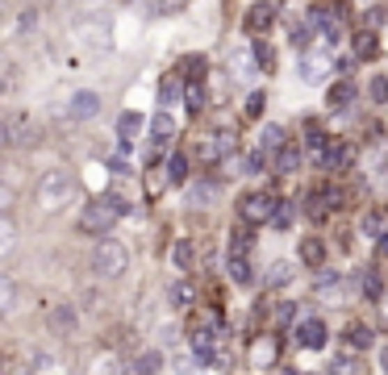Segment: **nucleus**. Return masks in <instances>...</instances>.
<instances>
[{
    "instance_id": "nucleus-17",
    "label": "nucleus",
    "mask_w": 388,
    "mask_h": 375,
    "mask_svg": "<svg viewBox=\"0 0 388 375\" xmlns=\"http://www.w3.org/2000/svg\"><path fill=\"white\" fill-rule=\"evenodd\" d=\"M276 167H280V171H297V167H301V146H297V142L280 146V154H276Z\"/></svg>"
},
{
    "instance_id": "nucleus-24",
    "label": "nucleus",
    "mask_w": 388,
    "mask_h": 375,
    "mask_svg": "<svg viewBox=\"0 0 388 375\" xmlns=\"http://www.w3.org/2000/svg\"><path fill=\"white\" fill-rule=\"evenodd\" d=\"M167 301H171L176 309L192 305V284H184V280H180V284H171V288H167Z\"/></svg>"
},
{
    "instance_id": "nucleus-39",
    "label": "nucleus",
    "mask_w": 388,
    "mask_h": 375,
    "mask_svg": "<svg viewBox=\"0 0 388 375\" xmlns=\"http://www.w3.org/2000/svg\"><path fill=\"white\" fill-rule=\"evenodd\" d=\"M309 146H313V150H330V138H326V129H318V125H313V129H309Z\"/></svg>"
},
{
    "instance_id": "nucleus-22",
    "label": "nucleus",
    "mask_w": 388,
    "mask_h": 375,
    "mask_svg": "<svg viewBox=\"0 0 388 375\" xmlns=\"http://www.w3.org/2000/svg\"><path fill=\"white\" fill-rule=\"evenodd\" d=\"M176 100H180V75H171V79L159 83V104L167 109V104H176Z\"/></svg>"
},
{
    "instance_id": "nucleus-48",
    "label": "nucleus",
    "mask_w": 388,
    "mask_h": 375,
    "mask_svg": "<svg viewBox=\"0 0 388 375\" xmlns=\"http://www.w3.org/2000/svg\"><path fill=\"white\" fill-rule=\"evenodd\" d=\"M380 367H385V372H388V346H385V355H380Z\"/></svg>"
},
{
    "instance_id": "nucleus-33",
    "label": "nucleus",
    "mask_w": 388,
    "mask_h": 375,
    "mask_svg": "<svg viewBox=\"0 0 388 375\" xmlns=\"http://www.w3.org/2000/svg\"><path fill=\"white\" fill-rule=\"evenodd\" d=\"M0 296H4V313H13V309H17V288H13V280H8V276L0 280Z\"/></svg>"
},
{
    "instance_id": "nucleus-32",
    "label": "nucleus",
    "mask_w": 388,
    "mask_h": 375,
    "mask_svg": "<svg viewBox=\"0 0 388 375\" xmlns=\"http://www.w3.org/2000/svg\"><path fill=\"white\" fill-rule=\"evenodd\" d=\"M330 375H359V363H355L351 355H343V359L330 363Z\"/></svg>"
},
{
    "instance_id": "nucleus-16",
    "label": "nucleus",
    "mask_w": 388,
    "mask_h": 375,
    "mask_svg": "<svg viewBox=\"0 0 388 375\" xmlns=\"http://www.w3.org/2000/svg\"><path fill=\"white\" fill-rule=\"evenodd\" d=\"M364 234H368V238H385L388 234V213L385 209H372V213L364 217Z\"/></svg>"
},
{
    "instance_id": "nucleus-7",
    "label": "nucleus",
    "mask_w": 388,
    "mask_h": 375,
    "mask_svg": "<svg viewBox=\"0 0 388 375\" xmlns=\"http://www.w3.org/2000/svg\"><path fill=\"white\" fill-rule=\"evenodd\" d=\"M96 113H100V92H75L67 100V117H75V121H88Z\"/></svg>"
},
{
    "instance_id": "nucleus-40",
    "label": "nucleus",
    "mask_w": 388,
    "mask_h": 375,
    "mask_svg": "<svg viewBox=\"0 0 388 375\" xmlns=\"http://www.w3.org/2000/svg\"><path fill=\"white\" fill-rule=\"evenodd\" d=\"M372 100H376V104H388V79H385V75L372 79Z\"/></svg>"
},
{
    "instance_id": "nucleus-29",
    "label": "nucleus",
    "mask_w": 388,
    "mask_h": 375,
    "mask_svg": "<svg viewBox=\"0 0 388 375\" xmlns=\"http://www.w3.org/2000/svg\"><path fill=\"white\" fill-rule=\"evenodd\" d=\"M171 263H176V267H192V242H176Z\"/></svg>"
},
{
    "instance_id": "nucleus-41",
    "label": "nucleus",
    "mask_w": 388,
    "mask_h": 375,
    "mask_svg": "<svg viewBox=\"0 0 388 375\" xmlns=\"http://www.w3.org/2000/svg\"><path fill=\"white\" fill-rule=\"evenodd\" d=\"M176 372L180 375H196V359H192V355H176Z\"/></svg>"
},
{
    "instance_id": "nucleus-36",
    "label": "nucleus",
    "mask_w": 388,
    "mask_h": 375,
    "mask_svg": "<svg viewBox=\"0 0 388 375\" xmlns=\"http://www.w3.org/2000/svg\"><path fill=\"white\" fill-rule=\"evenodd\" d=\"M213 196H217V184H196L192 188V200H201V205H209Z\"/></svg>"
},
{
    "instance_id": "nucleus-5",
    "label": "nucleus",
    "mask_w": 388,
    "mask_h": 375,
    "mask_svg": "<svg viewBox=\"0 0 388 375\" xmlns=\"http://www.w3.org/2000/svg\"><path fill=\"white\" fill-rule=\"evenodd\" d=\"M276 205H280V200H272V196H263V192H251V196H242L238 217H242L247 225H263V221H272Z\"/></svg>"
},
{
    "instance_id": "nucleus-12",
    "label": "nucleus",
    "mask_w": 388,
    "mask_h": 375,
    "mask_svg": "<svg viewBox=\"0 0 388 375\" xmlns=\"http://www.w3.org/2000/svg\"><path fill=\"white\" fill-rule=\"evenodd\" d=\"M50 330L54 334H71L75 330V309L71 305H54L50 309Z\"/></svg>"
},
{
    "instance_id": "nucleus-42",
    "label": "nucleus",
    "mask_w": 388,
    "mask_h": 375,
    "mask_svg": "<svg viewBox=\"0 0 388 375\" xmlns=\"http://www.w3.org/2000/svg\"><path fill=\"white\" fill-rule=\"evenodd\" d=\"M184 67H188V75H201V79H205V58L192 54V58H184Z\"/></svg>"
},
{
    "instance_id": "nucleus-28",
    "label": "nucleus",
    "mask_w": 388,
    "mask_h": 375,
    "mask_svg": "<svg viewBox=\"0 0 388 375\" xmlns=\"http://www.w3.org/2000/svg\"><path fill=\"white\" fill-rule=\"evenodd\" d=\"M280 146H288V142H284V129H280V125H267V129H263V150H280Z\"/></svg>"
},
{
    "instance_id": "nucleus-43",
    "label": "nucleus",
    "mask_w": 388,
    "mask_h": 375,
    "mask_svg": "<svg viewBox=\"0 0 388 375\" xmlns=\"http://www.w3.org/2000/svg\"><path fill=\"white\" fill-rule=\"evenodd\" d=\"M293 317H297V309H293V305H280V309H276V326H288Z\"/></svg>"
},
{
    "instance_id": "nucleus-47",
    "label": "nucleus",
    "mask_w": 388,
    "mask_h": 375,
    "mask_svg": "<svg viewBox=\"0 0 388 375\" xmlns=\"http://www.w3.org/2000/svg\"><path fill=\"white\" fill-rule=\"evenodd\" d=\"M380 255H385V259H388V234H385V238H380Z\"/></svg>"
},
{
    "instance_id": "nucleus-6",
    "label": "nucleus",
    "mask_w": 388,
    "mask_h": 375,
    "mask_svg": "<svg viewBox=\"0 0 388 375\" xmlns=\"http://www.w3.org/2000/svg\"><path fill=\"white\" fill-rule=\"evenodd\" d=\"M272 21H276V4H272V0H255V4L247 8V21H242V25H247V33H263Z\"/></svg>"
},
{
    "instance_id": "nucleus-26",
    "label": "nucleus",
    "mask_w": 388,
    "mask_h": 375,
    "mask_svg": "<svg viewBox=\"0 0 388 375\" xmlns=\"http://www.w3.org/2000/svg\"><path fill=\"white\" fill-rule=\"evenodd\" d=\"M13 242H17V225H13V217L4 213V221H0V250L8 255V250H13Z\"/></svg>"
},
{
    "instance_id": "nucleus-35",
    "label": "nucleus",
    "mask_w": 388,
    "mask_h": 375,
    "mask_svg": "<svg viewBox=\"0 0 388 375\" xmlns=\"http://www.w3.org/2000/svg\"><path fill=\"white\" fill-rule=\"evenodd\" d=\"M263 163H267V150H263V146H259V150H255V154H251V159H247V171H251V175H259V171H267V167H263Z\"/></svg>"
},
{
    "instance_id": "nucleus-3",
    "label": "nucleus",
    "mask_w": 388,
    "mask_h": 375,
    "mask_svg": "<svg viewBox=\"0 0 388 375\" xmlns=\"http://www.w3.org/2000/svg\"><path fill=\"white\" fill-rule=\"evenodd\" d=\"M125 267H130V250L121 242H100L92 250V276L96 280H121Z\"/></svg>"
},
{
    "instance_id": "nucleus-1",
    "label": "nucleus",
    "mask_w": 388,
    "mask_h": 375,
    "mask_svg": "<svg viewBox=\"0 0 388 375\" xmlns=\"http://www.w3.org/2000/svg\"><path fill=\"white\" fill-rule=\"evenodd\" d=\"M121 213H130V205H125L121 196H100V200H92V205L79 213V230L100 238V234H109V230L117 225Z\"/></svg>"
},
{
    "instance_id": "nucleus-9",
    "label": "nucleus",
    "mask_w": 388,
    "mask_h": 375,
    "mask_svg": "<svg viewBox=\"0 0 388 375\" xmlns=\"http://www.w3.org/2000/svg\"><path fill=\"white\" fill-rule=\"evenodd\" d=\"M351 163H355V146H347V142H339V146H330L322 154V167L326 171H347Z\"/></svg>"
},
{
    "instance_id": "nucleus-37",
    "label": "nucleus",
    "mask_w": 388,
    "mask_h": 375,
    "mask_svg": "<svg viewBox=\"0 0 388 375\" xmlns=\"http://www.w3.org/2000/svg\"><path fill=\"white\" fill-rule=\"evenodd\" d=\"M230 255H251V234L247 230H238V238L230 242Z\"/></svg>"
},
{
    "instance_id": "nucleus-19",
    "label": "nucleus",
    "mask_w": 388,
    "mask_h": 375,
    "mask_svg": "<svg viewBox=\"0 0 388 375\" xmlns=\"http://www.w3.org/2000/svg\"><path fill=\"white\" fill-rule=\"evenodd\" d=\"M364 296H368L372 305H380V301H385V280H380V271H376V267L364 276Z\"/></svg>"
},
{
    "instance_id": "nucleus-34",
    "label": "nucleus",
    "mask_w": 388,
    "mask_h": 375,
    "mask_svg": "<svg viewBox=\"0 0 388 375\" xmlns=\"http://www.w3.org/2000/svg\"><path fill=\"white\" fill-rule=\"evenodd\" d=\"M309 42H313V29H309V25H297V29H293V46H297V50H309Z\"/></svg>"
},
{
    "instance_id": "nucleus-14",
    "label": "nucleus",
    "mask_w": 388,
    "mask_h": 375,
    "mask_svg": "<svg viewBox=\"0 0 388 375\" xmlns=\"http://www.w3.org/2000/svg\"><path fill=\"white\" fill-rule=\"evenodd\" d=\"M159 367H163V355H159V351H142V355L134 359L130 375H159Z\"/></svg>"
},
{
    "instance_id": "nucleus-21",
    "label": "nucleus",
    "mask_w": 388,
    "mask_h": 375,
    "mask_svg": "<svg viewBox=\"0 0 388 375\" xmlns=\"http://www.w3.org/2000/svg\"><path fill=\"white\" fill-rule=\"evenodd\" d=\"M293 276H297L293 263H272V271H267V288H284Z\"/></svg>"
},
{
    "instance_id": "nucleus-8",
    "label": "nucleus",
    "mask_w": 388,
    "mask_h": 375,
    "mask_svg": "<svg viewBox=\"0 0 388 375\" xmlns=\"http://www.w3.org/2000/svg\"><path fill=\"white\" fill-rule=\"evenodd\" d=\"M297 342H301L305 351H322V346H326V321L305 317V321L297 326Z\"/></svg>"
},
{
    "instance_id": "nucleus-2",
    "label": "nucleus",
    "mask_w": 388,
    "mask_h": 375,
    "mask_svg": "<svg viewBox=\"0 0 388 375\" xmlns=\"http://www.w3.org/2000/svg\"><path fill=\"white\" fill-rule=\"evenodd\" d=\"M71 196H75V179H71L67 171H46V175L38 179V205H42L46 213L63 209Z\"/></svg>"
},
{
    "instance_id": "nucleus-4",
    "label": "nucleus",
    "mask_w": 388,
    "mask_h": 375,
    "mask_svg": "<svg viewBox=\"0 0 388 375\" xmlns=\"http://www.w3.org/2000/svg\"><path fill=\"white\" fill-rule=\"evenodd\" d=\"M75 38H79L84 46L109 50V46H113V21L100 17V13H84V17H75Z\"/></svg>"
},
{
    "instance_id": "nucleus-25",
    "label": "nucleus",
    "mask_w": 388,
    "mask_h": 375,
    "mask_svg": "<svg viewBox=\"0 0 388 375\" xmlns=\"http://www.w3.org/2000/svg\"><path fill=\"white\" fill-rule=\"evenodd\" d=\"M251 54H255L259 71H272V67H276V50H272L267 42H255V50H251Z\"/></svg>"
},
{
    "instance_id": "nucleus-20",
    "label": "nucleus",
    "mask_w": 388,
    "mask_h": 375,
    "mask_svg": "<svg viewBox=\"0 0 388 375\" xmlns=\"http://www.w3.org/2000/svg\"><path fill=\"white\" fill-rule=\"evenodd\" d=\"M293 217H297V205H293V200H280V205H276V213H272V225H276V230H288V225H293Z\"/></svg>"
},
{
    "instance_id": "nucleus-10",
    "label": "nucleus",
    "mask_w": 388,
    "mask_h": 375,
    "mask_svg": "<svg viewBox=\"0 0 388 375\" xmlns=\"http://www.w3.org/2000/svg\"><path fill=\"white\" fill-rule=\"evenodd\" d=\"M326 71H330V63H326L322 54H305V58H301V67H297V75H301L305 83H322V79H326Z\"/></svg>"
},
{
    "instance_id": "nucleus-18",
    "label": "nucleus",
    "mask_w": 388,
    "mask_h": 375,
    "mask_svg": "<svg viewBox=\"0 0 388 375\" xmlns=\"http://www.w3.org/2000/svg\"><path fill=\"white\" fill-rule=\"evenodd\" d=\"M226 271H230L234 284H251V259L247 255H230V267Z\"/></svg>"
},
{
    "instance_id": "nucleus-27",
    "label": "nucleus",
    "mask_w": 388,
    "mask_h": 375,
    "mask_svg": "<svg viewBox=\"0 0 388 375\" xmlns=\"http://www.w3.org/2000/svg\"><path fill=\"white\" fill-rule=\"evenodd\" d=\"M150 129H155V138H159V142H163V138H171V134H176V121H171V117H167V109H163V113H159V117H155V125H150Z\"/></svg>"
},
{
    "instance_id": "nucleus-13",
    "label": "nucleus",
    "mask_w": 388,
    "mask_h": 375,
    "mask_svg": "<svg viewBox=\"0 0 388 375\" xmlns=\"http://www.w3.org/2000/svg\"><path fill=\"white\" fill-rule=\"evenodd\" d=\"M142 125H146L142 113H121V117H117V134H121V142H134V138L142 134Z\"/></svg>"
},
{
    "instance_id": "nucleus-31",
    "label": "nucleus",
    "mask_w": 388,
    "mask_h": 375,
    "mask_svg": "<svg viewBox=\"0 0 388 375\" xmlns=\"http://www.w3.org/2000/svg\"><path fill=\"white\" fill-rule=\"evenodd\" d=\"M276 359V342L272 338H259L255 342V363H272Z\"/></svg>"
},
{
    "instance_id": "nucleus-46",
    "label": "nucleus",
    "mask_w": 388,
    "mask_h": 375,
    "mask_svg": "<svg viewBox=\"0 0 388 375\" xmlns=\"http://www.w3.org/2000/svg\"><path fill=\"white\" fill-rule=\"evenodd\" d=\"M159 8H163V13H180V8H184V0H159Z\"/></svg>"
},
{
    "instance_id": "nucleus-38",
    "label": "nucleus",
    "mask_w": 388,
    "mask_h": 375,
    "mask_svg": "<svg viewBox=\"0 0 388 375\" xmlns=\"http://www.w3.org/2000/svg\"><path fill=\"white\" fill-rule=\"evenodd\" d=\"M263 100H267L263 92H251V96H247V117H259V113H263Z\"/></svg>"
},
{
    "instance_id": "nucleus-15",
    "label": "nucleus",
    "mask_w": 388,
    "mask_h": 375,
    "mask_svg": "<svg viewBox=\"0 0 388 375\" xmlns=\"http://www.w3.org/2000/svg\"><path fill=\"white\" fill-rule=\"evenodd\" d=\"M351 100H355V83H351V79L334 83V88H330V96H326V104H330V109H347Z\"/></svg>"
},
{
    "instance_id": "nucleus-44",
    "label": "nucleus",
    "mask_w": 388,
    "mask_h": 375,
    "mask_svg": "<svg viewBox=\"0 0 388 375\" xmlns=\"http://www.w3.org/2000/svg\"><path fill=\"white\" fill-rule=\"evenodd\" d=\"M201 104H205V92L192 88V92H188V113H201Z\"/></svg>"
},
{
    "instance_id": "nucleus-30",
    "label": "nucleus",
    "mask_w": 388,
    "mask_h": 375,
    "mask_svg": "<svg viewBox=\"0 0 388 375\" xmlns=\"http://www.w3.org/2000/svg\"><path fill=\"white\" fill-rule=\"evenodd\" d=\"M347 334H351V346H355V351H364V346H372V330H368V326H351Z\"/></svg>"
},
{
    "instance_id": "nucleus-11",
    "label": "nucleus",
    "mask_w": 388,
    "mask_h": 375,
    "mask_svg": "<svg viewBox=\"0 0 388 375\" xmlns=\"http://www.w3.org/2000/svg\"><path fill=\"white\" fill-rule=\"evenodd\" d=\"M301 263L305 267H322L326 263V242L322 238H305L301 242Z\"/></svg>"
},
{
    "instance_id": "nucleus-23",
    "label": "nucleus",
    "mask_w": 388,
    "mask_h": 375,
    "mask_svg": "<svg viewBox=\"0 0 388 375\" xmlns=\"http://www.w3.org/2000/svg\"><path fill=\"white\" fill-rule=\"evenodd\" d=\"M167 179H171V184H184V179H188V159H184V154H171V159H167Z\"/></svg>"
},
{
    "instance_id": "nucleus-45",
    "label": "nucleus",
    "mask_w": 388,
    "mask_h": 375,
    "mask_svg": "<svg viewBox=\"0 0 388 375\" xmlns=\"http://www.w3.org/2000/svg\"><path fill=\"white\" fill-rule=\"evenodd\" d=\"M359 54H376V38H372V33L359 38Z\"/></svg>"
}]
</instances>
